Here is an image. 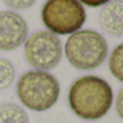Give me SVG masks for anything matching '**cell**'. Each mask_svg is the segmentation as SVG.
I'll list each match as a JSON object with an SVG mask.
<instances>
[{"label":"cell","mask_w":123,"mask_h":123,"mask_svg":"<svg viewBox=\"0 0 123 123\" xmlns=\"http://www.w3.org/2000/svg\"><path fill=\"white\" fill-rule=\"evenodd\" d=\"M113 92L110 85L97 76L79 77L69 90V106L73 113L85 120L102 119L110 110Z\"/></svg>","instance_id":"obj_1"},{"label":"cell","mask_w":123,"mask_h":123,"mask_svg":"<svg viewBox=\"0 0 123 123\" xmlns=\"http://www.w3.org/2000/svg\"><path fill=\"white\" fill-rule=\"evenodd\" d=\"M60 85L57 79L43 70H29L23 73L17 82V96L20 102L30 110L44 112L57 102Z\"/></svg>","instance_id":"obj_2"},{"label":"cell","mask_w":123,"mask_h":123,"mask_svg":"<svg viewBox=\"0 0 123 123\" xmlns=\"http://www.w3.org/2000/svg\"><path fill=\"white\" fill-rule=\"evenodd\" d=\"M106 39L94 30H77L69 36L64 53L69 63L79 70H93L107 57Z\"/></svg>","instance_id":"obj_3"},{"label":"cell","mask_w":123,"mask_h":123,"mask_svg":"<svg viewBox=\"0 0 123 123\" xmlns=\"http://www.w3.org/2000/svg\"><path fill=\"white\" fill-rule=\"evenodd\" d=\"M42 20L53 34H73L86 22V10L77 0H47L42 9Z\"/></svg>","instance_id":"obj_4"},{"label":"cell","mask_w":123,"mask_h":123,"mask_svg":"<svg viewBox=\"0 0 123 123\" xmlns=\"http://www.w3.org/2000/svg\"><path fill=\"white\" fill-rule=\"evenodd\" d=\"M60 39L47 30L36 31L25 42V56L31 67L47 72L55 69L62 60Z\"/></svg>","instance_id":"obj_5"},{"label":"cell","mask_w":123,"mask_h":123,"mask_svg":"<svg viewBox=\"0 0 123 123\" xmlns=\"http://www.w3.org/2000/svg\"><path fill=\"white\" fill-rule=\"evenodd\" d=\"M27 23L16 12H0V50L10 52L27 39Z\"/></svg>","instance_id":"obj_6"},{"label":"cell","mask_w":123,"mask_h":123,"mask_svg":"<svg viewBox=\"0 0 123 123\" xmlns=\"http://www.w3.org/2000/svg\"><path fill=\"white\" fill-rule=\"evenodd\" d=\"M102 29L113 36H123V1L110 0L100 12Z\"/></svg>","instance_id":"obj_7"},{"label":"cell","mask_w":123,"mask_h":123,"mask_svg":"<svg viewBox=\"0 0 123 123\" xmlns=\"http://www.w3.org/2000/svg\"><path fill=\"white\" fill-rule=\"evenodd\" d=\"M0 123H29V115L23 107L6 103L0 107Z\"/></svg>","instance_id":"obj_8"},{"label":"cell","mask_w":123,"mask_h":123,"mask_svg":"<svg viewBox=\"0 0 123 123\" xmlns=\"http://www.w3.org/2000/svg\"><path fill=\"white\" fill-rule=\"evenodd\" d=\"M109 69L115 79L123 82V43L116 46L109 59Z\"/></svg>","instance_id":"obj_9"},{"label":"cell","mask_w":123,"mask_h":123,"mask_svg":"<svg viewBox=\"0 0 123 123\" xmlns=\"http://www.w3.org/2000/svg\"><path fill=\"white\" fill-rule=\"evenodd\" d=\"M14 80V67L7 59L0 57V90L7 89Z\"/></svg>","instance_id":"obj_10"},{"label":"cell","mask_w":123,"mask_h":123,"mask_svg":"<svg viewBox=\"0 0 123 123\" xmlns=\"http://www.w3.org/2000/svg\"><path fill=\"white\" fill-rule=\"evenodd\" d=\"M10 9H14V10H26L31 7L34 4L36 0H3Z\"/></svg>","instance_id":"obj_11"},{"label":"cell","mask_w":123,"mask_h":123,"mask_svg":"<svg viewBox=\"0 0 123 123\" xmlns=\"http://www.w3.org/2000/svg\"><path fill=\"white\" fill-rule=\"evenodd\" d=\"M80 4L89 6V7H99V6H105L107 4L110 0H77Z\"/></svg>","instance_id":"obj_12"},{"label":"cell","mask_w":123,"mask_h":123,"mask_svg":"<svg viewBox=\"0 0 123 123\" xmlns=\"http://www.w3.org/2000/svg\"><path fill=\"white\" fill-rule=\"evenodd\" d=\"M116 112H117L119 117L123 120V89L119 92L117 97H116Z\"/></svg>","instance_id":"obj_13"}]
</instances>
